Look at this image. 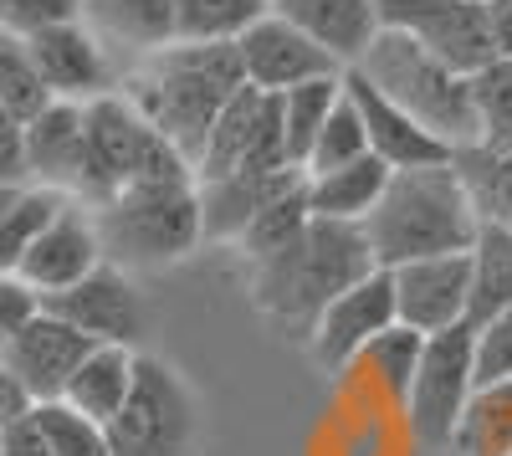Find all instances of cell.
<instances>
[{"label":"cell","instance_id":"cell-1","mask_svg":"<svg viewBox=\"0 0 512 456\" xmlns=\"http://www.w3.org/2000/svg\"><path fill=\"white\" fill-rule=\"evenodd\" d=\"M241 88H246V72H241L236 41H175V47L144 57L134 72L118 77V93L149 118V129H159L185 154L190 170L205 149L216 113Z\"/></svg>","mask_w":512,"mask_h":456},{"label":"cell","instance_id":"cell-2","mask_svg":"<svg viewBox=\"0 0 512 456\" xmlns=\"http://www.w3.org/2000/svg\"><path fill=\"white\" fill-rule=\"evenodd\" d=\"M379 262L369 252L364 226L349 221H308L282 252L251 262V303L272 323H287L297 334H308L313 318L349 293L359 277H369Z\"/></svg>","mask_w":512,"mask_h":456},{"label":"cell","instance_id":"cell-3","mask_svg":"<svg viewBox=\"0 0 512 456\" xmlns=\"http://www.w3.org/2000/svg\"><path fill=\"white\" fill-rule=\"evenodd\" d=\"M364 236L379 267L472 252L477 211L466 200L456 164L446 159V164H420V170H395L379 205L364 216Z\"/></svg>","mask_w":512,"mask_h":456},{"label":"cell","instance_id":"cell-4","mask_svg":"<svg viewBox=\"0 0 512 456\" xmlns=\"http://www.w3.org/2000/svg\"><path fill=\"white\" fill-rule=\"evenodd\" d=\"M354 72L379 88L400 113H410L425 134H436L451 154L477 144V108H472V77L431 57L420 41L384 31L369 41V52L354 62Z\"/></svg>","mask_w":512,"mask_h":456},{"label":"cell","instance_id":"cell-5","mask_svg":"<svg viewBox=\"0 0 512 456\" xmlns=\"http://www.w3.org/2000/svg\"><path fill=\"white\" fill-rule=\"evenodd\" d=\"M195 175L185 154L169 144L159 129H149V118L128 103L118 88L82 103V175L72 200L82 205H108L128 185H149V180H185Z\"/></svg>","mask_w":512,"mask_h":456},{"label":"cell","instance_id":"cell-6","mask_svg":"<svg viewBox=\"0 0 512 456\" xmlns=\"http://www.w3.org/2000/svg\"><path fill=\"white\" fill-rule=\"evenodd\" d=\"M93 211V205H88ZM98 236H103V262L139 272V267H175L205 241L200 231V195L195 175L185 180H149L128 185L108 205L93 211Z\"/></svg>","mask_w":512,"mask_h":456},{"label":"cell","instance_id":"cell-7","mask_svg":"<svg viewBox=\"0 0 512 456\" xmlns=\"http://www.w3.org/2000/svg\"><path fill=\"white\" fill-rule=\"evenodd\" d=\"M108 456H190L200 436V405L185 375L159 354H134V385H128L118 416L103 426Z\"/></svg>","mask_w":512,"mask_h":456},{"label":"cell","instance_id":"cell-8","mask_svg":"<svg viewBox=\"0 0 512 456\" xmlns=\"http://www.w3.org/2000/svg\"><path fill=\"white\" fill-rule=\"evenodd\" d=\"M472 339H477L472 323H456L446 334H431L420 349L415 380L405 390V421H410L420 446H451V436L461 426V410L477 390Z\"/></svg>","mask_w":512,"mask_h":456},{"label":"cell","instance_id":"cell-9","mask_svg":"<svg viewBox=\"0 0 512 456\" xmlns=\"http://www.w3.org/2000/svg\"><path fill=\"white\" fill-rule=\"evenodd\" d=\"M374 11H379L384 31L420 41L431 57H441L446 67H456L466 77L487 67L492 57H502L482 0H374Z\"/></svg>","mask_w":512,"mask_h":456},{"label":"cell","instance_id":"cell-10","mask_svg":"<svg viewBox=\"0 0 512 456\" xmlns=\"http://www.w3.org/2000/svg\"><path fill=\"white\" fill-rule=\"evenodd\" d=\"M395 318V287L390 272L374 267L369 277H359L349 293H338L308 328V354L323 375H344L349 364H359V354L384 334Z\"/></svg>","mask_w":512,"mask_h":456},{"label":"cell","instance_id":"cell-11","mask_svg":"<svg viewBox=\"0 0 512 456\" xmlns=\"http://www.w3.org/2000/svg\"><path fill=\"white\" fill-rule=\"evenodd\" d=\"M41 308L67 318L77 334H88L93 344L139 349L144 334H149V308L139 298V287H134V277H128L123 267H113V262L93 267L82 282H72L67 293L41 298Z\"/></svg>","mask_w":512,"mask_h":456},{"label":"cell","instance_id":"cell-12","mask_svg":"<svg viewBox=\"0 0 512 456\" xmlns=\"http://www.w3.org/2000/svg\"><path fill=\"white\" fill-rule=\"evenodd\" d=\"M395 287V318L415 334H446V328L466 323L472 308V257L466 252H446V257H420V262H400L384 267Z\"/></svg>","mask_w":512,"mask_h":456},{"label":"cell","instance_id":"cell-13","mask_svg":"<svg viewBox=\"0 0 512 456\" xmlns=\"http://www.w3.org/2000/svg\"><path fill=\"white\" fill-rule=\"evenodd\" d=\"M236 52H241L246 88H262V93H287V88H303V82H313V77H338L344 72L308 31H297L277 11H267L262 21H251L236 36Z\"/></svg>","mask_w":512,"mask_h":456},{"label":"cell","instance_id":"cell-14","mask_svg":"<svg viewBox=\"0 0 512 456\" xmlns=\"http://www.w3.org/2000/svg\"><path fill=\"white\" fill-rule=\"evenodd\" d=\"M93 267H103V236H98V221L82 200H62L57 216L36 231V241L26 246V257L16 267V277H26L41 298L52 293H67L72 282H82Z\"/></svg>","mask_w":512,"mask_h":456},{"label":"cell","instance_id":"cell-15","mask_svg":"<svg viewBox=\"0 0 512 456\" xmlns=\"http://www.w3.org/2000/svg\"><path fill=\"white\" fill-rule=\"evenodd\" d=\"M26 47H31V62H36L41 82H47V93L62 98V103H93V98L113 93L118 77H123L113 67L108 47L82 26V16L26 36Z\"/></svg>","mask_w":512,"mask_h":456},{"label":"cell","instance_id":"cell-16","mask_svg":"<svg viewBox=\"0 0 512 456\" xmlns=\"http://www.w3.org/2000/svg\"><path fill=\"white\" fill-rule=\"evenodd\" d=\"M93 354V339L77 334V328L57 313L41 308L21 334L0 349V364L21 380V390L31 395V405H47V400H62L67 380L77 375V364Z\"/></svg>","mask_w":512,"mask_h":456},{"label":"cell","instance_id":"cell-17","mask_svg":"<svg viewBox=\"0 0 512 456\" xmlns=\"http://www.w3.org/2000/svg\"><path fill=\"white\" fill-rule=\"evenodd\" d=\"M344 93L354 98V108H359V118H364L369 154L384 159L390 170H420V164H446V159H451V149H446L436 134H425L410 113H400L379 88H369L354 67H344Z\"/></svg>","mask_w":512,"mask_h":456},{"label":"cell","instance_id":"cell-18","mask_svg":"<svg viewBox=\"0 0 512 456\" xmlns=\"http://www.w3.org/2000/svg\"><path fill=\"white\" fill-rule=\"evenodd\" d=\"M82 26H88L108 57L128 52V57H154L164 47H175V0H82Z\"/></svg>","mask_w":512,"mask_h":456},{"label":"cell","instance_id":"cell-19","mask_svg":"<svg viewBox=\"0 0 512 456\" xmlns=\"http://www.w3.org/2000/svg\"><path fill=\"white\" fill-rule=\"evenodd\" d=\"M297 180H303V170H231L221 180H195L205 241H236L246 221Z\"/></svg>","mask_w":512,"mask_h":456},{"label":"cell","instance_id":"cell-20","mask_svg":"<svg viewBox=\"0 0 512 456\" xmlns=\"http://www.w3.org/2000/svg\"><path fill=\"white\" fill-rule=\"evenodd\" d=\"M272 11L297 31H308L338 67H354L379 36L374 0H272Z\"/></svg>","mask_w":512,"mask_h":456},{"label":"cell","instance_id":"cell-21","mask_svg":"<svg viewBox=\"0 0 512 456\" xmlns=\"http://www.w3.org/2000/svg\"><path fill=\"white\" fill-rule=\"evenodd\" d=\"M21 129H26V170H31V185L72 195L77 190V175H82V103L52 98L31 123H21Z\"/></svg>","mask_w":512,"mask_h":456},{"label":"cell","instance_id":"cell-22","mask_svg":"<svg viewBox=\"0 0 512 456\" xmlns=\"http://www.w3.org/2000/svg\"><path fill=\"white\" fill-rule=\"evenodd\" d=\"M390 164L374 159V154H359L338 170H323V175H308V205L318 221H349V226H364V216L379 205L384 185H390Z\"/></svg>","mask_w":512,"mask_h":456},{"label":"cell","instance_id":"cell-23","mask_svg":"<svg viewBox=\"0 0 512 456\" xmlns=\"http://www.w3.org/2000/svg\"><path fill=\"white\" fill-rule=\"evenodd\" d=\"M134 354L139 349H123V344H93V354L77 364V375L67 380L62 400L72 410H82L88 421L108 426L118 416V405L128 395V385H134Z\"/></svg>","mask_w":512,"mask_h":456},{"label":"cell","instance_id":"cell-24","mask_svg":"<svg viewBox=\"0 0 512 456\" xmlns=\"http://www.w3.org/2000/svg\"><path fill=\"white\" fill-rule=\"evenodd\" d=\"M472 308L466 323L482 328L512 308V226H477L472 241Z\"/></svg>","mask_w":512,"mask_h":456},{"label":"cell","instance_id":"cell-25","mask_svg":"<svg viewBox=\"0 0 512 456\" xmlns=\"http://www.w3.org/2000/svg\"><path fill=\"white\" fill-rule=\"evenodd\" d=\"M456 456H512V380L477 385L451 436Z\"/></svg>","mask_w":512,"mask_h":456},{"label":"cell","instance_id":"cell-26","mask_svg":"<svg viewBox=\"0 0 512 456\" xmlns=\"http://www.w3.org/2000/svg\"><path fill=\"white\" fill-rule=\"evenodd\" d=\"M344 98V72L338 77H313L303 88H287L277 93V108H282V144H287V159L303 170L308 154H313V139L323 134V123L333 113V103Z\"/></svg>","mask_w":512,"mask_h":456},{"label":"cell","instance_id":"cell-27","mask_svg":"<svg viewBox=\"0 0 512 456\" xmlns=\"http://www.w3.org/2000/svg\"><path fill=\"white\" fill-rule=\"evenodd\" d=\"M308 221H313V205H308V175H303L297 185H287L282 195H272L262 211L246 221V231L236 236V246H241L251 262H262V257L282 252V246L303 231Z\"/></svg>","mask_w":512,"mask_h":456},{"label":"cell","instance_id":"cell-28","mask_svg":"<svg viewBox=\"0 0 512 456\" xmlns=\"http://www.w3.org/2000/svg\"><path fill=\"white\" fill-rule=\"evenodd\" d=\"M472 108H477V149L512 154V57H492L472 72Z\"/></svg>","mask_w":512,"mask_h":456},{"label":"cell","instance_id":"cell-29","mask_svg":"<svg viewBox=\"0 0 512 456\" xmlns=\"http://www.w3.org/2000/svg\"><path fill=\"white\" fill-rule=\"evenodd\" d=\"M267 11L272 0H175V31L180 41H236Z\"/></svg>","mask_w":512,"mask_h":456},{"label":"cell","instance_id":"cell-30","mask_svg":"<svg viewBox=\"0 0 512 456\" xmlns=\"http://www.w3.org/2000/svg\"><path fill=\"white\" fill-rule=\"evenodd\" d=\"M47 103H52V93L31 62V47L21 36L0 31V113H11L16 123H31Z\"/></svg>","mask_w":512,"mask_h":456},{"label":"cell","instance_id":"cell-31","mask_svg":"<svg viewBox=\"0 0 512 456\" xmlns=\"http://www.w3.org/2000/svg\"><path fill=\"white\" fill-rule=\"evenodd\" d=\"M67 195L62 190H41V185H26L16 200H11V211H0V277L16 272L21 257H26V246L36 241V231L47 226L57 216V205Z\"/></svg>","mask_w":512,"mask_h":456},{"label":"cell","instance_id":"cell-32","mask_svg":"<svg viewBox=\"0 0 512 456\" xmlns=\"http://www.w3.org/2000/svg\"><path fill=\"white\" fill-rule=\"evenodd\" d=\"M420 349H425V334H415V328H405V323H390V328H384V334L359 354V364L374 369L379 390H390L395 400H405V390H410V380H415V364H420Z\"/></svg>","mask_w":512,"mask_h":456},{"label":"cell","instance_id":"cell-33","mask_svg":"<svg viewBox=\"0 0 512 456\" xmlns=\"http://www.w3.org/2000/svg\"><path fill=\"white\" fill-rule=\"evenodd\" d=\"M31 416L47 436L52 456H108V431L98 421H88L82 410H72L67 400H47V405H31Z\"/></svg>","mask_w":512,"mask_h":456},{"label":"cell","instance_id":"cell-34","mask_svg":"<svg viewBox=\"0 0 512 456\" xmlns=\"http://www.w3.org/2000/svg\"><path fill=\"white\" fill-rule=\"evenodd\" d=\"M359 154H369L364 118H359L354 98L344 93V98L333 103V113H328V123H323V134L313 139V154H308V164H303V175L338 170V164H349V159H359Z\"/></svg>","mask_w":512,"mask_h":456},{"label":"cell","instance_id":"cell-35","mask_svg":"<svg viewBox=\"0 0 512 456\" xmlns=\"http://www.w3.org/2000/svg\"><path fill=\"white\" fill-rule=\"evenodd\" d=\"M472 375L477 385H497V380H512V308L497 313L492 323L472 328Z\"/></svg>","mask_w":512,"mask_h":456},{"label":"cell","instance_id":"cell-36","mask_svg":"<svg viewBox=\"0 0 512 456\" xmlns=\"http://www.w3.org/2000/svg\"><path fill=\"white\" fill-rule=\"evenodd\" d=\"M82 16V0H0V31L6 36H36L47 26L77 21Z\"/></svg>","mask_w":512,"mask_h":456},{"label":"cell","instance_id":"cell-37","mask_svg":"<svg viewBox=\"0 0 512 456\" xmlns=\"http://www.w3.org/2000/svg\"><path fill=\"white\" fill-rule=\"evenodd\" d=\"M36 313H41V293H36V287L26 277H16V272L0 277V349H6Z\"/></svg>","mask_w":512,"mask_h":456},{"label":"cell","instance_id":"cell-38","mask_svg":"<svg viewBox=\"0 0 512 456\" xmlns=\"http://www.w3.org/2000/svg\"><path fill=\"white\" fill-rule=\"evenodd\" d=\"M31 185V170H26V129L0 113V190H26Z\"/></svg>","mask_w":512,"mask_h":456},{"label":"cell","instance_id":"cell-39","mask_svg":"<svg viewBox=\"0 0 512 456\" xmlns=\"http://www.w3.org/2000/svg\"><path fill=\"white\" fill-rule=\"evenodd\" d=\"M0 456H52L36 416H21V421H11L6 431H0Z\"/></svg>","mask_w":512,"mask_h":456},{"label":"cell","instance_id":"cell-40","mask_svg":"<svg viewBox=\"0 0 512 456\" xmlns=\"http://www.w3.org/2000/svg\"><path fill=\"white\" fill-rule=\"evenodd\" d=\"M21 416H31V395L21 390V380L11 375V369L0 364V431H6L11 421H21Z\"/></svg>","mask_w":512,"mask_h":456},{"label":"cell","instance_id":"cell-41","mask_svg":"<svg viewBox=\"0 0 512 456\" xmlns=\"http://www.w3.org/2000/svg\"><path fill=\"white\" fill-rule=\"evenodd\" d=\"M487 6V21H492V41H497V52L512 57V0H482Z\"/></svg>","mask_w":512,"mask_h":456},{"label":"cell","instance_id":"cell-42","mask_svg":"<svg viewBox=\"0 0 512 456\" xmlns=\"http://www.w3.org/2000/svg\"><path fill=\"white\" fill-rule=\"evenodd\" d=\"M21 190H0V211H11V200H16Z\"/></svg>","mask_w":512,"mask_h":456},{"label":"cell","instance_id":"cell-43","mask_svg":"<svg viewBox=\"0 0 512 456\" xmlns=\"http://www.w3.org/2000/svg\"><path fill=\"white\" fill-rule=\"evenodd\" d=\"M507 170H512V154H507Z\"/></svg>","mask_w":512,"mask_h":456}]
</instances>
